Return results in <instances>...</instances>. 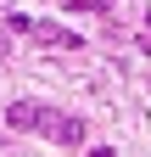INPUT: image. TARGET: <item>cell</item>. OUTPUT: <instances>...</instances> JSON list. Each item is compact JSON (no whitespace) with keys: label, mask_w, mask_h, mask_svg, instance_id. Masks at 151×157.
Returning a JSON list of instances; mask_svg holds the SVG:
<instances>
[{"label":"cell","mask_w":151,"mask_h":157,"mask_svg":"<svg viewBox=\"0 0 151 157\" xmlns=\"http://www.w3.org/2000/svg\"><path fill=\"white\" fill-rule=\"evenodd\" d=\"M39 135H50V140H62V146H79V140H84V118H50V112H45Z\"/></svg>","instance_id":"1"},{"label":"cell","mask_w":151,"mask_h":157,"mask_svg":"<svg viewBox=\"0 0 151 157\" xmlns=\"http://www.w3.org/2000/svg\"><path fill=\"white\" fill-rule=\"evenodd\" d=\"M6 124H11V129H39V124H45V107H39V101H11V107H6Z\"/></svg>","instance_id":"2"},{"label":"cell","mask_w":151,"mask_h":157,"mask_svg":"<svg viewBox=\"0 0 151 157\" xmlns=\"http://www.w3.org/2000/svg\"><path fill=\"white\" fill-rule=\"evenodd\" d=\"M39 45H56V51H79V34H67V28H50V23H34L28 28Z\"/></svg>","instance_id":"3"},{"label":"cell","mask_w":151,"mask_h":157,"mask_svg":"<svg viewBox=\"0 0 151 157\" xmlns=\"http://www.w3.org/2000/svg\"><path fill=\"white\" fill-rule=\"evenodd\" d=\"M0 67H6V62H0Z\"/></svg>","instance_id":"4"}]
</instances>
